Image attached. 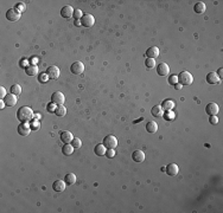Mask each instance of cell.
I'll return each instance as SVG.
<instances>
[{"mask_svg":"<svg viewBox=\"0 0 223 213\" xmlns=\"http://www.w3.org/2000/svg\"><path fill=\"white\" fill-rule=\"evenodd\" d=\"M32 117H33V111L30 106H24L22 108H19L17 111V119L20 122H29Z\"/></svg>","mask_w":223,"mask_h":213,"instance_id":"obj_1","label":"cell"},{"mask_svg":"<svg viewBox=\"0 0 223 213\" xmlns=\"http://www.w3.org/2000/svg\"><path fill=\"white\" fill-rule=\"evenodd\" d=\"M178 82L182 85H190L194 82V77L189 71H182L178 75Z\"/></svg>","mask_w":223,"mask_h":213,"instance_id":"obj_2","label":"cell"},{"mask_svg":"<svg viewBox=\"0 0 223 213\" xmlns=\"http://www.w3.org/2000/svg\"><path fill=\"white\" fill-rule=\"evenodd\" d=\"M103 146L108 149H114L118 146V139L114 135H107L103 139Z\"/></svg>","mask_w":223,"mask_h":213,"instance_id":"obj_3","label":"cell"},{"mask_svg":"<svg viewBox=\"0 0 223 213\" xmlns=\"http://www.w3.org/2000/svg\"><path fill=\"white\" fill-rule=\"evenodd\" d=\"M64 94L61 91H55L51 96V102L55 103V104H58V106H63L64 104Z\"/></svg>","mask_w":223,"mask_h":213,"instance_id":"obj_4","label":"cell"},{"mask_svg":"<svg viewBox=\"0 0 223 213\" xmlns=\"http://www.w3.org/2000/svg\"><path fill=\"white\" fill-rule=\"evenodd\" d=\"M95 24V18L92 14H83L81 18V25H83L84 27H92Z\"/></svg>","mask_w":223,"mask_h":213,"instance_id":"obj_5","label":"cell"},{"mask_svg":"<svg viewBox=\"0 0 223 213\" xmlns=\"http://www.w3.org/2000/svg\"><path fill=\"white\" fill-rule=\"evenodd\" d=\"M31 124H29L28 122H22L19 126H18V133L22 136H28L31 133Z\"/></svg>","mask_w":223,"mask_h":213,"instance_id":"obj_6","label":"cell"},{"mask_svg":"<svg viewBox=\"0 0 223 213\" xmlns=\"http://www.w3.org/2000/svg\"><path fill=\"white\" fill-rule=\"evenodd\" d=\"M20 15H22V13L18 12L15 8H11V10H8L7 12H6V18H7L8 21L19 20V19H20Z\"/></svg>","mask_w":223,"mask_h":213,"instance_id":"obj_7","label":"cell"},{"mask_svg":"<svg viewBox=\"0 0 223 213\" xmlns=\"http://www.w3.org/2000/svg\"><path fill=\"white\" fill-rule=\"evenodd\" d=\"M70 71L74 75H81L83 71H84V65L82 62H75V63L71 64L70 66Z\"/></svg>","mask_w":223,"mask_h":213,"instance_id":"obj_8","label":"cell"},{"mask_svg":"<svg viewBox=\"0 0 223 213\" xmlns=\"http://www.w3.org/2000/svg\"><path fill=\"white\" fill-rule=\"evenodd\" d=\"M205 111L209 116H217V114L220 111V108L216 103H209L205 106Z\"/></svg>","mask_w":223,"mask_h":213,"instance_id":"obj_9","label":"cell"},{"mask_svg":"<svg viewBox=\"0 0 223 213\" xmlns=\"http://www.w3.org/2000/svg\"><path fill=\"white\" fill-rule=\"evenodd\" d=\"M46 73H48V76H49L50 79H57V78L59 77L61 71H59V69H58L57 66L52 65V66H49V68H48Z\"/></svg>","mask_w":223,"mask_h":213,"instance_id":"obj_10","label":"cell"},{"mask_svg":"<svg viewBox=\"0 0 223 213\" xmlns=\"http://www.w3.org/2000/svg\"><path fill=\"white\" fill-rule=\"evenodd\" d=\"M165 170H166V174H169V175H171V177H174V175H177V174L179 173V167H178V165H176V163H170L165 168Z\"/></svg>","mask_w":223,"mask_h":213,"instance_id":"obj_11","label":"cell"},{"mask_svg":"<svg viewBox=\"0 0 223 213\" xmlns=\"http://www.w3.org/2000/svg\"><path fill=\"white\" fill-rule=\"evenodd\" d=\"M74 12H75L74 8L71 6H69V5H66V6H64L61 10V15L63 18H65V19H69V18H71L72 15H74Z\"/></svg>","mask_w":223,"mask_h":213,"instance_id":"obj_12","label":"cell"},{"mask_svg":"<svg viewBox=\"0 0 223 213\" xmlns=\"http://www.w3.org/2000/svg\"><path fill=\"white\" fill-rule=\"evenodd\" d=\"M157 72L159 76H167L170 72V66L166 63H160L157 66Z\"/></svg>","mask_w":223,"mask_h":213,"instance_id":"obj_13","label":"cell"},{"mask_svg":"<svg viewBox=\"0 0 223 213\" xmlns=\"http://www.w3.org/2000/svg\"><path fill=\"white\" fill-rule=\"evenodd\" d=\"M4 102H5L6 106H15L17 104V102H18V97L13 94H10L4 98Z\"/></svg>","mask_w":223,"mask_h":213,"instance_id":"obj_14","label":"cell"},{"mask_svg":"<svg viewBox=\"0 0 223 213\" xmlns=\"http://www.w3.org/2000/svg\"><path fill=\"white\" fill-rule=\"evenodd\" d=\"M221 81V78L218 77V75L216 72H209L207 75V82L209 84H218Z\"/></svg>","mask_w":223,"mask_h":213,"instance_id":"obj_15","label":"cell"},{"mask_svg":"<svg viewBox=\"0 0 223 213\" xmlns=\"http://www.w3.org/2000/svg\"><path fill=\"white\" fill-rule=\"evenodd\" d=\"M65 187H66V184H65L64 180H57L52 185V188L55 192H64Z\"/></svg>","mask_w":223,"mask_h":213,"instance_id":"obj_16","label":"cell"},{"mask_svg":"<svg viewBox=\"0 0 223 213\" xmlns=\"http://www.w3.org/2000/svg\"><path fill=\"white\" fill-rule=\"evenodd\" d=\"M132 159L138 163H141L145 161V154L143 150H135V152H133V154H132Z\"/></svg>","mask_w":223,"mask_h":213,"instance_id":"obj_17","label":"cell"},{"mask_svg":"<svg viewBox=\"0 0 223 213\" xmlns=\"http://www.w3.org/2000/svg\"><path fill=\"white\" fill-rule=\"evenodd\" d=\"M146 56H147V58L156 59V58L159 56V49L157 46H152V48H150V49L146 51Z\"/></svg>","mask_w":223,"mask_h":213,"instance_id":"obj_18","label":"cell"},{"mask_svg":"<svg viewBox=\"0 0 223 213\" xmlns=\"http://www.w3.org/2000/svg\"><path fill=\"white\" fill-rule=\"evenodd\" d=\"M160 106L163 108V110H166V111H167V110H172L173 108L176 106V104H174V102H173L172 99H164Z\"/></svg>","mask_w":223,"mask_h":213,"instance_id":"obj_19","label":"cell"},{"mask_svg":"<svg viewBox=\"0 0 223 213\" xmlns=\"http://www.w3.org/2000/svg\"><path fill=\"white\" fill-rule=\"evenodd\" d=\"M72 139H74V136H72V134L70 133V132H62L61 133V140H62V142H64V143H70V142L72 141Z\"/></svg>","mask_w":223,"mask_h":213,"instance_id":"obj_20","label":"cell"},{"mask_svg":"<svg viewBox=\"0 0 223 213\" xmlns=\"http://www.w3.org/2000/svg\"><path fill=\"white\" fill-rule=\"evenodd\" d=\"M146 130H147L148 133H151V134L157 133V130H158V124H157V122H154V121L148 122V123L146 124Z\"/></svg>","mask_w":223,"mask_h":213,"instance_id":"obj_21","label":"cell"},{"mask_svg":"<svg viewBox=\"0 0 223 213\" xmlns=\"http://www.w3.org/2000/svg\"><path fill=\"white\" fill-rule=\"evenodd\" d=\"M151 114L152 116H154V117H160V116H163L164 110H163L161 106H154L151 109Z\"/></svg>","mask_w":223,"mask_h":213,"instance_id":"obj_22","label":"cell"},{"mask_svg":"<svg viewBox=\"0 0 223 213\" xmlns=\"http://www.w3.org/2000/svg\"><path fill=\"white\" fill-rule=\"evenodd\" d=\"M94 152H95V154H96L97 156L105 155V154H106V147L103 146V143H99V144H96V146H95Z\"/></svg>","mask_w":223,"mask_h":213,"instance_id":"obj_23","label":"cell"},{"mask_svg":"<svg viewBox=\"0 0 223 213\" xmlns=\"http://www.w3.org/2000/svg\"><path fill=\"white\" fill-rule=\"evenodd\" d=\"M195 12L198 14H202L205 12V10H207V6H205V4L204 2H202V1H199V2H197L196 5H195L194 7Z\"/></svg>","mask_w":223,"mask_h":213,"instance_id":"obj_24","label":"cell"},{"mask_svg":"<svg viewBox=\"0 0 223 213\" xmlns=\"http://www.w3.org/2000/svg\"><path fill=\"white\" fill-rule=\"evenodd\" d=\"M64 181L66 185H74L76 182V175L74 173H68L64 178Z\"/></svg>","mask_w":223,"mask_h":213,"instance_id":"obj_25","label":"cell"},{"mask_svg":"<svg viewBox=\"0 0 223 213\" xmlns=\"http://www.w3.org/2000/svg\"><path fill=\"white\" fill-rule=\"evenodd\" d=\"M25 71H26V75H29V76H36L38 73V68H37V65H30L25 69Z\"/></svg>","mask_w":223,"mask_h":213,"instance_id":"obj_26","label":"cell"},{"mask_svg":"<svg viewBox=\"0 0 223 213\" xmlns=\"http://www.w3.org/2000/svg\"><path fill=\"white\" fill-rule=\"evenodd\" d=\"M62 152H63L64 155H71L72 153H74V147L70 143H65L64 146H63V148H62Z\"/></svg>","mask_w":223,"mask_h":213,"instance_id":"obj_27","label":"cell"},{"mask_svg":"<svg viewBox=\"0 0 223 213\" xmlns=\"http://www.w3.org/2000/svg\"><path fill=\"white\" fill-rule=\"evenodd\" d=\"M163 117L165 121H173L176 119V114L173 113L172 110H167L165 114H163Z\"/></svg>","mask_w":223,"mask_h":213,"instance_id":"obj_28","label":"cell"},{"mask_svg":"<svg viewBox=\"0 0 223 213\" xmlns=\"http://www.w3.org/2000/svg\"><path fill=\"white\" fill-rule=\"evenodd\" d=\"M20 92H22V88L19 84H13L11 86V94H13L15 96H19Z\"/></svg>","mask_w":223,"mask_h":213,"instance_id":"obj_29","label":"cell"},{"mask_svg":"<svg viewBox=\"0 0 223 213\" xmlns=\"http://www.w3.org/2000/svg\"><path fill=\"white\" fill-rule=\"evenodd\" d=\"M55 114L59 116V117H62V116H65V114H66V108L64 106H58L57 109H56V111Z\"/></svg>","mask_w":223,"mask_h":213,"instance_id":"obj_30","label":"cell"},{"mask_svg":"<svg viewBox=\"0 0 223 213\" xmlns=\"http://www.w3.org/2000/svg\"><path fill=\"white\" fill-rule=\"evenodd\" d=\"M145 65H146L147 69H153V68L156 66V59H153V58H147V59L145 61Z\"/></svg>","mask_w":223,"mask_h":213,"instance_id":"obj_31","label":"cell"},{"mask_svg":"<svg viewBox=\"0 0 223 213\" xmlns=\"http://www.w3.org/2000/svg\"><path fill=\"white\" fill-rule=\"evenodd\" d=\"M70 144H71L74 148H79V147H81V144H82V142H81V140L77 139V137H74V139H72V141L70 142Z\"/></svg>","mask_w":223,"mask_h":213,"instance_id":"obj_32","label":"cell"},{"mask_svg":"<svg viewBox=\"0 0 223 213\" xmlns=\"http://www.w3.org/2000/svg\"><path fill=\"white\" fill-rule=\"evenodd\" d=\"M15 10L18 11V12H20V13H23L25 10H26V5L24 4V2H19L17 6H15Z\"/></svg>","mask_w":223,"mask_h":213,"instance_id":"obj_33","label":"cell"},{"mask_svg":"<svg viewBox=\"0 0 223 213\" xmlns=\"http://www.w3.org/2000/svg\"><path fill=\"white\" fill-rule=\"evenodd\" d=\"M169 83H170V84H172V85L177 84V83H178V76H177V75H172V76H170V77H169Z\"/></svg>","mask_w":223,"mask_h":213,"instance_id":"obj_34","label":"cell"},{"mask_svg":"<svg viewBox=\"0 0 223 213\" xmlns=\"http://www.w3.org/2000/svg\"><path fill=\"white\" fill-rule=\"evenodd\" d=\"M39 128H41V124H39L38 120L32 121V123H31V129H33V130H38Z\"/></svg>","mask_w":223,"mask_h":213,"instance_id":"obj_35","label":"cell"},{"mask_svg":"<svg viewBox=\"0 0 223 213\" xmlns=\"http://www.w3.org/2000/svg\"><path fill=\"white\" fill-rule=\"evenodd\" d=\"M105 155L107 156L108 159H112V157H114V156H115V152H114V149H107Z\"/></svg>","mask_w":223,"mask_h":213,"instance_id":"obj_36","label":"cell"},{"mask_svg":"<svg viewBox=\"0 0 223 213\" xmlns=\"http://www.w3.org/2000/svg\"><path fill=\"white\" fill-rule=\"evenodd\" d=\"M49 79H50V78H49V76H48V73H45V72L42 73V75L39 76V81H41L42 83H46Z\"/></svg>","mask_w":223,"mask_h":213,"instance_id":"obj_37","label":"cell"},{"mask_svg":"<svg viewBox=\"0 0 223 213\" xmlns=\"http://www.w3.org/2000/svg\"><path fill=\"white\" fill-rule=\"evenodd\" d=\"M7 96V92H6V89L4 88V86H1L0 88V98L1 99H4L5 97Z\"/></svg>","mask_w":223,"mask_h":213,"instance_id":"obj_38","label":"cell"},{"mask_svg":"<svg viewBox=\"0 0 223 213\" xmlns=\"http://www.w3.org/2000/svg\"><path fill=\"white\" fill-rule=\"evenodd\" d=\"M209 122H210L211 124L216 126V124L218 123V117H217V116H210V117H209Z\"/></svg>","mask_w":223,"mask_h":213,"instance_id":"obj_39","label":"cell"},{"mask_svg":"<svg viewBox=\"0 0 223 213\" xmlns=\"http://www.w3.org/2000/svg\"><path fill=\"white\" fill-rule=\"evenodd\" d=\"M55 106H56V104L51 102L50 104H48V110H49L50 113H55V111H56V109H57V108H55Z\"/></svg>","mask_w":223,"mask_h":213,"instance_id":"obj_40","label":"cell"},{"mask_svg":"<svg viewBox=\"0 0 223 213\" xmlns=\"http://www.w3.org/2000/svg\"><path fill=\"white\" fill-rule=\"evenodd\" d=\"M74 15L79 19V18H82V15H83V13H82V11L81 10H75V12H74Z\"/></svg>","mask_w":223,"mask_h":213,"instance_id":"obj_41","label":"cell"},{"mask_svg":"<svg viewBox=\"0 0 223 213\" xmlns=\"http://www.w3.org/2000/svg\"><path fill=\"white\" fill-rule=\"evenodd\" d=\"M6 106V104H5V102H4V99H1L0 101V109H4Z\"/></svg>","mask_w":223,"mask_h":213,"instance_id":"obj_42","label":"cell"},{"mask_svg":"<svg viewBox=\"0 0 223 213\" xmlns=\"http://www.w3.org/2000/svg\"><path fill=\"white\" fill-rule=\"evenodd\" d=\"M174 88H176L177 90H180V89H182V84H180V83H177V84H174Z\"/></svg>","mask_w":223,"mask_h":213,"instance_id":"obj_43","label":"cell"},{"mask_svg":"<svg viewBox=\"0 0 223 213\" xmlns=\"http://www.w3.org/2000/svg\"><path fill=\"white\" fill-rule=\"evenodd\" d=\"M32 63H35V64L38 63V58H37V57H32Z\"/></svg>","mask_w":223,"mask_h":213,"instance_id":"obj_44","label":"cell"},{"mask_svg":"<svg viewBox=\"0 0 223 213\" xmlns=\"http://www.w3.org/2000/svg\"><path fill=\"white\" fill-rule=\"evenodd\" d=\"M35 116H36L37 119H41V115H39V114H36V115H35Z\"/></svg>","mask_w":223,"mask_h":213,"instance_id":"obj_45","label":"cell"},{"mask_svg":"<svg viewBox=\"0 0 223 213\" xmlns=\"http://www.w3.org/2000/svg\"><path fill=\"white\" fill-rule=\"evenodd\" d=\"M81 20H76V25H81V23H79Z\"/></svg>","mask_w":223,"mask_h":213,"instance_id":"obj_46","label":"cell"}]
</instances>
